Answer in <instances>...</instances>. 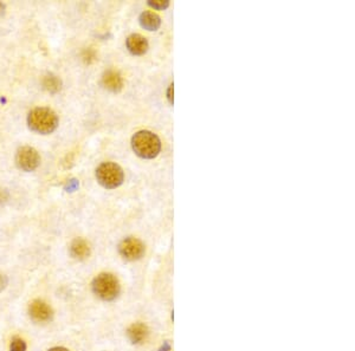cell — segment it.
<instances>
[{"mask_svg": "<svg viewBox=\"0 0 355 351\" xmlns=\"http://www.w3.org/2000/svg\"><path fill=\"white\" fill-rule=\"evenodd\" d=\"M29 315L33 322L44 323L52 319L53 311L49 304L42 299H34L29 305Z\"/></svg>", "mask_w": 355, "mask_h": 351, "instance_id": "obj_7", "label": "cell"}, {"mask_svg": "<svg viewBox=\"0 0 355 351\" xmlns=\"http://www.w3.org/2000/svg\"><path fill=\"white\" fill-rule=\"evenodd\" d=\"M119 252L126 260L135 261L141 259L145 254V245L137 238L129 237L123 239L119 245Z\"/></svg>", "mask_w": 355, "mask_h": 351, "instance_id": "obj_6", "label": "cell"}, {"mask_svg": "<svg viewBox=\"0 0 355 351\" xmlns=\"http://www.w3.org/2000/svg\"><path fill=\"white\" fill-rule=\"evenodd\" d=\"M91 287L92 292L98 298L106 300V302H111V300L116 299L120 295V290H121L119 279L111 273H101V275L95 277Z\"/></svg>", "mask_w": 355, "mask_h": 351, "instance_id": "obj_3", "label": "cell"}, {"mask_svg": "<svg viewBox=\"0 0 355 351\" xmlns=\"http://www.w3.org/2000/svg\"><path fill=\"white\" fill-rule=\"evenodd\" d=\"M43 88L46 91L51 92V94H56L62 89V80L58 76L53 75V73H48L44 76L43 80H42Z\"/></svg>", "mask_w": 355, "mask_h": 351, "instance_id": "obj_13", "label": "cell"}, {"mask_svg": "<svg viewBox=\"0 0 355 351\" xmlns=\"http://www.w3.org/2000/svg\"><path fill=\"white\" fill-rule=\"evenodd\" d=\"M126 44L129 52L133 53L135 56L144 55L148 50V40L139 33L130 34V36L127 38Z\"/></svg>", "mask_w": 355, "mask_h": 351, "instance_id": "obj_8", "label": "cell"}, {"mask_svg": "<svg viewBox=\"0 0 355 351\" xmlns=\"http://www.w3.org/2000/svg\"><path fill=\"white\" fill-rule=\"evenodd\" d=\"M70 254L77 260H84L90 256V246L82 238H76L70 245Z\"/></svg>", "mask_w": 355, "mask_h": 351, "instance_id": "obj_10", "label": "cell"}, {"mask_svg": "<svg viewBox=\"0 0 355 351\" xmlns=\"http://www.w3.org/2000/svg\"><path fill=\"white\" fill-rule=\"evenodd\" d=\"M148 5L155 10H165L169 5L168 0H149Z\"/></svg>", "mask_w": 355, "mask_h": 351, "instance_id": "obj_15", "label": "cell"}, {"mask_svg": "<svg viewBox=\"0 0 355 351\" xmlns=\"http://www.w3.org/2000/svg\"><path fill=\"white\" fill-rule=\"evenodd\" d=\"M123 171L114 162H103L96 169V179L98 183L107 190H113L121 186L123 182Z\"/></svg>", "mask_w": 355, "mask_h": 351, "instance_id": "obj_4", "label": "cell"}, {"mask_svg": "<svg viewBox=\"0 0 355 351\" xmlns=\"http://www.w3.org/2000/svg\"><path fill=\"white\" fill-rule=\"evenodd\" d=\"M134 153L142 159H154L161 150L160 138L149 130H140L132 137Z\"/></svg>", "mask_w": 355, "mask_h": 351, "instance_id": "obj_2", "label": "cell"}, {"mask_svg": "<svg viewBox=\"0 0 355 351\" xmlns=\"http://www.w3.org/2000/svg\"><path fill=\"white\" fill-rule=\"evenodd\" d=\"M127 336L133 344H140L148 336V327L142 323H134L127 330Z\"/></svg>", "mask_w": 355, "mask_h": 351, "instance_id": "obj_9", "label": "cell"}, {"mask_svg": "<svg viewBox=\"0 0 355 351\" xmlns=\"http://www.w3.org/2000/svg\"><path fill=\"white\" fill-rule=\"evenodd\" d=\"M4 10H5V5H4V4L0 2V15L4 13Z\"/></svg>", "mask_w": 355, "mask_h": 351, "instance_id": "obj_19", "label": "cell"}, {"mask_svg": "<svg viewBox=\"0 0 355 351\" xmlns=\"http://www.w3.org/2000/svg\"><path fill=\"white\" fill-rule=\"evenodd\" d=\"M49 351H69V350L65 348H62V346H55V348H51Z\"/></svg>", "mask_w": 355, "mask_h": 351, "instance_id": "obj_18", "label": "cell"}, {"mask_svg": "<svg viewBox=\"0 0 355 351\" xmlns=\"http://www.w3.org/2000/svg\"><path fill=\"white\" fill-rule=\"evenodd\" d=\"M172 90H173V84L172 86H169V89H168V94H167V97L169 99V102L173 103V96H172Z\"/></svg>", "mask_w": 355, "mask_h": 351, "instance_id": "obj_17", "label": "cell"}, {"mask_svg": "<svg viewBox=\"0 0 355 351\" xmlns=\"http://www.w3.org/2000/svg\"><path fill=\"white\" fill-rule=\"evenodd\" d=\"M140 24L146 30L156 31L161 25V19L159 15L152 11H145L140 15Z\"/></svg>", "mask_w": 355, "mask_h": 351, "instance_id": "obj_12", "label": "cell"}, {"mask_svg": "<svg viewBox=\"0 0 355 351\" xmlns=\"http://www.w3.org/2000/svg\"><path fill=\"white\" fill-rule=\"evenodd\" d=\"M41 163V156L32 147H22L15 153V164L24 172H33Z\"/></svg>", "mask_w": 355, "mask_h": 351, "instance_id": "obj_5", "label": "cell"}, {"mask_svg": "<svg viewBox=\"0 0 355 351\" xmlns=\"http://www.w3.org/2000/svg\"><path fill=\"white\" fill-rule=\"evenodd\" d=\"M7 284H9V280H7V277L4 275V273L0 272V292H3L5 290Z\"/></svg>", "mask_w": 355, "mask_h": 351, "instance_id": "obj_16", "label": "cell"}, {"mask_svg": "<svg viewBox=\"0 0 355 351\" xmlns=\"http://www.w3.org/2000/svg\"><path fill=\"white\" fill-rule=\"evenodd\" d=\"M10 351H26V343L21 337H13L10 344Z\"/></svg>", "mask_w": 355, "mask_h": 351, "instance_id": "obj_14", "label": "cell"}, {"mask_svg": "<svg viewBox=\"0 0 355 351\" xmlns=\"http://www.w3.org/2000/svg\"><path fill=\"white\" fill-rule=\"evenodd\" d=\"M28 125L32 132L48 135L55 132L58 127V117L50 108H34L28 115Z\"/></svg>", "mask_w": 355, "mask_h": 351, "instance_id": "obj_1", "label": "cell"}, {"mask_svg": "<svg viewBox=\"0 0 355 351\" xmlns=\"http://www.w3.org/2000/svg\"><path fill=\"white\" fill-rule=\"evenodd\" d=\"M102 84L108 90L117 92L121 90L123 87V79L117 71L109 70L104 72V75L102 77Z\"/></svg>", "mask_w": 355, "mask_h": 351, "instance_id": "obj_11", "label": "cell"}]
</instances>
